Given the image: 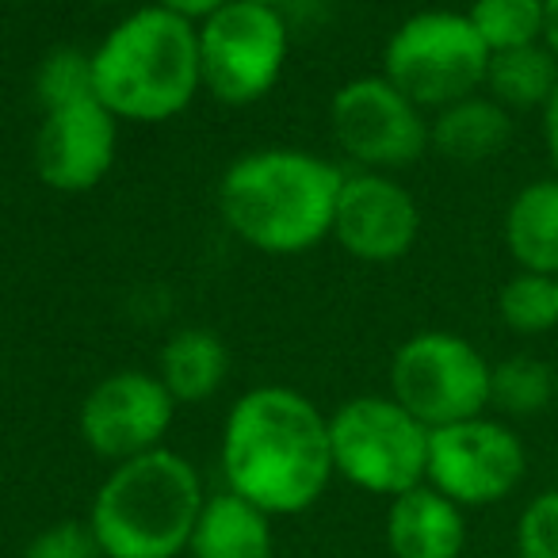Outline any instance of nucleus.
<instances>
[{
  "mask_svg": "<svg viewBox=\"0 0 558 558\" xmlns=\"http://www.w3.org/2000/svg\"><path fill=\"white\" fill-rule=\"evenodd\" d=\"M555 402H558V364H555Z\"/></svg>",
  "mask_w": 558,
  "mask_h": 558,
  "instance_id": "nucleus-31",
  "label": "nucleus"
},
{
  "mask_svg": "<svg viewBox=\"0 0 558 558\" xmlns=\"http://www.w3.org/2000/svg\"><path fill=\"white\" fill-rule=\"evenodd\" d=\"M512 142V111H505L494 96L474 93L428 119V149L456 165H482L505 154Z\"/></svg>",
  "mask_w": 558,
  "mask_h": 558,
  "instance_id": "nucleus-16",
  "label": "nucleus"
},
{
  "mask_svg": "<svg viewBox=\"0 0 558 558\" xmlns=\"http://www.w3.org/2000/svg\"><path fill=\"white\" fill-rule=\"evenodd\" d=\"M260 4H271V9H283V4H291V0H260Z\"/></svg>",
  "mask_w": 558,
  "mask_h": 558,
  "instance_id": "nucleus-29",
  "label": "nucleus"
},
{
  "mask_svg": "<svg viewBox=\"0 0 558 558\" xmlns=\"http://www.w3.org/2000/svg\"><path fill=\"white\" fill-rule=\"evenodd\" d=\"M93 96V50L58 47L35 70V100L39 108H58V104Z\"/></svg>",
  "mask_w": 558,
  "mask_h": 558,
  "instance_id": "nucleus-23",
  "label": "nucleus"
},
{
  "mask_svg": "<svg viewBox=\"0 0 558 558\" xmlns=\"http://www.w3.org/2000/svg\"><path fill=\"white\" fill-rule=\"evenodd\" d=\"M489 50L466 12H413L383 47V77L402 88L421 111H440L482 93Z\"/></svg>",
  "mask_w": 558,
  "mask_h": 558,
  "instance_id": "nucleus-6",
  "label": "nucleus"
},
{
  "mask_svg": "<svg viewBox=\"0 0 558 558\" xmlns=\"http://www.w3.org/2000/svg\"><path fill=\"white\" fill-rule=\"evenodd\" d=\"M555 279H558V276H555Z\"/></svg>",
  "mask_w": 558,
  "mask_h": 558,
  "instance_id": "nucleus-33",
  "label": "nucleus"
},
{
  "mask_svg": "<svg viewBox=\"0 0 558 558\" xmlns=\"http://www.w3.org/2000/svg\"><path fill=\"white\" fill-rule=\"evenodd\" d=\"M20 558H104L88 520H54L27 539Z\"/></svg>",
  "mask_w": 558,
  "mask_h": 558,
  "instance_id": "nucleus-25",
  "label": "nucleus"
},
{
  "mask_svg": "<svg viewBox=\"0 0 558 558\" xmlns=\"http://www.w3.org/2000/svg\"><path fill=\"white\" fill-rule=\"evenodd\" d=\"M517 558H558V486L535 494L517 517Z\"/></svg>",
  "mask_w": 558,
  "mask_h": 558,
  "instance_id": "nucleus-24",
  "label": "nucleus"
},
{
  "mask_svg": "<svg viewBox=\"0 0 558 558\" xmlns=\"http://www.w3.org/2000/svg\"><path fill=\"white\" fill-rule=\"evenodd\" d=\"M497 318L517 337H543L558 329V279L539 271H512L497 291Z\"/></svg>",
  "mask_w": 558,
  "mask_h": 558,
  "instance_id": "nucleus-21",
  "label": "nucleus"
},
{
  "mask_svg": "<svg viewBox=\"0 0 558 558\" xmlns=\"http://www.w3.org/2000/svg\"><path fill=\"white\" fill-rule=\"evenodd\" d=\"M154 4H157V9L172 12V16H180V20H187V24L199 27L203 20H210L218 9H226L230 0H154Z\"/></svg>",
  "mask_w": 558,
  "mask_h": 558,
  "instance_id": "nucleus-26",
  "label": "nucleus"
},
{
  "mask_svg": "<svg viewBox=\"0 0 558 558\" xmlns=\"http://www.w3.org/2000/svg\"><path fill=\"white\" fill-rule=\"evenodd\" d=\"M383 532L395 558H459L466 550V509L421 482L390 497Z\"/></svg>",
  "mask_w": 558,
  "mask_h": 558,
  "instance_id": "nucleus-14",
  "label": "nucleus"
},
{
  "mask_svg": "<svg viewBox=\"0 0 558 558\" xmlns=\"http://www.w3.org/2000/svg\"><path fill=\"white\" fill-rule=\"evenodd\" d=\"M466 20L489 54L543 43V0H474Z\"/></svg>",
  "mask_w": 558,
  "mask_h": 558,
  "instance_id": "nucleus-22",
  "label": "nucleus"
},
{
  "mask_svg": "<svg viewBox=\"0 0 558 558\" xmlns=\"http://www.w3.org/2000/svg\"><path fill=\"white\" fill-rule=\"evenodd\" d=\"M428 436H433V428L421 425L390 395L349 398L329 417L333 471L349 486L390 501V497L425 482Z\"/></svg>",
  "mask_w": 558,
  "mask_h": 558,
  "instance_id": "nucleus-5",
  "label": "nucleus"
},
{
  "mask_svg": "<svg viewBox=\"0 0 558 558\" xmlns=\"http://www.w3.org/2000/svg\"><path fill=\"white\" fill-rule=\"evenodd\" d=\"M558 85V58L543 43L489 54L486 85L482 93L494 96L505 111H543Z\"/></svg>",
  "mask_w": 558,
  "mask_h": 558,
  "instance_id": "nucleus-19",
  "label": "nucleus"
},
{
  "mask_svg": "<svg viewBox=\"0 0 558 558\" xmlns=\"http://www.w3.org/2000/svg\"><path fill=\"white\" fill-rule=\"evenodd\" d=\"M93 4H123V0H93Z\"/></svg>",
  "mask_w": 558,
  "mask_h": 558,
  "instance_id": "nucleus-30",
  "label": "nucleus"
},
{
  "mask_svg": "<svg viewBox=\"0 0 558 558\" xmlns=\"http://www.w3.org/2000/svg\"><path fill=\"white\" fill-rule=\"evenodd\" d=\"M0 471H4V459H0Z\"/></svg>",
  "mask_w": 558,
  "mask_h": 558,
  "instance_id": "nucleus-32",
  "label": "nucleus"
},
{
  "mask_svg": "<svg viewBox=\"0 0 558 558\" xmlns=\"http://www.w3.org/2000/svg\"><path fill=\"white\" fill-rule=\"evenodd\" d=\"M172 417H177V398L165 390L157 372H116L85 395L77 433L93 456L116 466L165 448Z\"/></svg>",
  "mask_w": 558,
  "mask_h": 558,
  "instance_id": "nucleus-11",
  "label": "nucleus"
},
{
  "mask_svg": "<svg viewBox=\"0 0 558 558\" xmlns=\"http://www.w3.org/2000/svg\"><path fill=\"white\" fill-rule=\"evenodd\" d=\"M421 207L395 172H352L337 195L333 241L364 264H395L417 245Z\"/></svg>",
  "mask_w": 558,
  "mask_h": 558,
  "instance_id": "nucleus-13",
  "label": "nucleus"
},
{
  "mask_svg": "<svg viewBox=\"0 0 558 558\" xmlns=\"http://www.w3.org/2000/svg\"><path fill=\"white\" fill-rule=\"evenodd\" d=\"M344 172L295 146L241 154L218 180V210L238 241L268 256H299L333 238Z\"/></svg>",
  "mask_w": 558,
  "mask_h": 558,
  "instance_id": "nucleus-2",
  "label": "nucleus"
},
{
  "mask_svg": "<svg viewBox=\"0 0 558 558\" xmlns=\"http://www.w3.org/2000/svg\"><path fill=\"white\" fill-rule=\"evenodd\" d=\"M119 157V119L93 96L43 111L32 169L50 192L85 195L108 180Z\"/></svg>",
  "mask_w": 558,
  "mask_h": 558,
  "instance_id": "nucleus-12",
  "label": "nucleus"
},
{
  "mask_svg": "<svg viewBox=\"0 0 558 558\" xmlns=\"http://www.w3.org/2000/svg\"><path fill=\"white\" fill-rule=\"evenodd\" d=\"M543 146H547V161H550V177H558V85L550 93V100L543 104Z\"/></svg>",
  "mask_w": 558,
  "mask_h": 558,
  "instance_id": "nucleus-27",
  "label": "nucleus"
},
{
  "mask_svg": "<svg viewBox=\"0 0 558 558\" xmlns=\"http://www.w3.org/2000/svg\"><path fill=\"white\" fill-rule=\"evenodd\" d=\"M543 47L558 58V0H543Z\"/></svg>",
  "mask_w": 558,
  "mask_h": 558,
  "instance_id": "nucleus-28",
  "label": "nucleus"
},
{
  "mask_svg": "<svg viewBox=\"0 0 558 558\" xmlns=\"http://www.w3.org/2000/svg\"><path fill=\"white\" fill-rule=\"evenodd\" d=\"M501 238L517 271L558 276V177L524 184L509 199Z\"/></svg>",
  "mask_w": 558,
  "mask_h": 558,
  "instance_id": "nucleus-17",
  "label": "nucleus"
},
{
  "mask_svg": "<svg viewBox=\"0 0 558 558\" xmlns=\"http://www.w3.org/2000/svg\"><path fill=\"white\" fill-rule=\"evenodd\" d=\"M93 93L119 123H169L203 93L195 24L146 4L93 47Z\"/></svg>",
  "mask_w": 558,
  "mask_h": 558,
  "instance_id": "nucleus-3",
  "label": "nucleus"
},
{
  "mask_svg": "<svg viewBox=\"0 0 558 558\" xmlns=\"http://www.w3.org/2000/svg\"><path fill=\"white\" fill-rule=\"evenodd\" d=\"M333 142L364 172L410 169L428 149V116L383 73L352 77L329 100Z\"/></svg>",
  "mask_w": 558,
  "mask_h": 558,
  "instance_id": "nucleus-10",
  "label": "nucleus"
},
{
  "mask_svg": "<svg viewBox=\"0 0 558 558\" xmlns=\"http://www.w3.org/2000/svg\"><path fill=\"white\" fill-rule=\"evenodd\" d=\"M218 463L226 489L268 517H299L337 478L329 417L295 387H253L226 413Z\"/></svg>",
  "mask_w": 558,
  "mask_h": 558,
  "instance_id": "nucleus-1",
  "label": "nucleus"
},
{
  "mask_svg": "<svg viewBox=\"0 0 558 558\" xmlns=\"http://www.w3.org/2000/svg\"><path fill=\"white\" fill-rule=\"evenodd\" d=\"M547 405H555V364L517 352L494 364L489 375V410L501 417H535Z\"/></svg>",
  "mask_w": 558,
  "mask_h": 558,
  "instance_id": "nucleus-20",
  "label": "nucleus"
},
{
  "mask_svg": "<svg viewBox=\"0 0 558 558\" xmlns=\"http://www.w3.org/2000/svg\"><path fill=\"white\" fill-rule=\"evenodd\" d=\"M527 474V448L505 417H471L433 428L425 482L459 509H489L517 494Z\"/></svg>",
  "mask_w": 558,
  "mask_h": 558,
  "instance_id": "nucleus-9",
  "label": "nucleus"
},
{
  "mask_svg": "<svg viewBox=\"0 0 558 558\" xmlns=\"http://www.w3.org/2000/svg\"><path fill=\"white\" fill-rule=\"evenodd\" d=\"M199 35L203 93L218 104L248 108L264 100L283 77L291 54V35L283 9L260 0H230L210 20L195 27Z\"/></svg>",
  "mask_w": 558,
  "mask_h": 558,
  "instance_id": "nucleus-7",
  "label": "nucleus"
},
{
  "mask_svg": "<svg viewBox=\"0 0 558 558\" xmlns=\"http://www.w3.org/2000/svg\"><path fill=\"white\" fill-rule=\"evenodd\" d=\"M230 375V349L210 329H177L157 356V379L165 383L177 405H199L222 390Z\"/></svg>",
  "mask_w": 558,
  "mask_h": 558,
  "instance_id": "nucleus-18",
  "label": "nucleus"
},
{
  "mask_svg": "<svg viewBox=\"0 0 558 558\" xmlns=\"http://www.w3.org/2000/svg\"><path fill=\"white\" fill-rule=\"evenodd\" d=\"M494 364L451 329H421L390 360V398L421 425L444 428L489 413Z\"/></svg>",
  "mask_w": 558,
  "mask_h": 558,
  "instance_id": "nucleus-8",
  "label": "nucleus"
},
{
  "mask_svg": "<svg viewBox=\"0 0 558 558\" xmlns=\"http://www.w3.org/2000/svg\"><path fill=\"white\" fill-rule=\"evenodd\" d=\"M276 517L233 489L207 494L187 539V558H276Z\"/></svg>",
  "mask_w": 558,
  "mask_h": 558,
  "instance_id": "nucleus-15",
  "label": "nucleus"
},
{
  "mask_svg": "<svg viewBox=\"0 0 558 558\" xmlns=\"http://www.w3.org/2000/svg\"><path fill=\"white\" fill-rule=\"evenodd\" d=\"M207 501L192 459L157 448L116 463L88 505L104 558H180Z\"/></svg>",
  "mask_w": 558,
  "mask_h": 558,
  "instance_id": "nucleus-4",
  "label": "nucleus"
}]
</instances>
